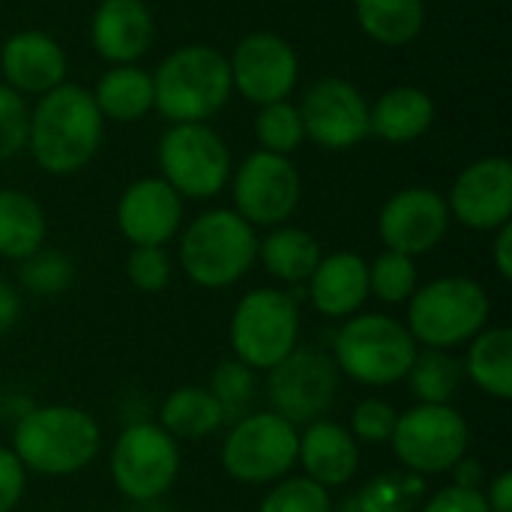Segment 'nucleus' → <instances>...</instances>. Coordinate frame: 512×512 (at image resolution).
<instances>
[{"label": "nucleus", "mask_w": 512, "mask_h": 512, "mask_svg": "<svg viewBox=\"0 0 512 512\" xmlns=\"http://www.w3.org/2000/svg\"><path fill=\"white\" fill-rule=\"evenodd\" d=\"M153 42V15L144 0H102L93 15V48L123 66L138 60Z\"/></svg>", "instance_id": "nucleus-21"}, {"label": "nucleus", "mask_w": 512, "mask_h": 512, "mask_svg": "<svg viewBox=\"0 0 512 512\" xmlns=\"http://www.w3.org/2000/svg\"><path fill=\"white\" fill-rule=\"evenodd\" d=\"M339 369L330 354L318 348H294L282 363L270 369L267 399L273 414L285 417L294 426H309L324 420L336 402Z\"/></svg>", "instance_id": "nucleus-12"}, {"label": "nucleus", "mask_w": 512, "mask_h": 512, "mask_svg": "<svg viewBox=\"0 0 512 512\" xmlns=\"http://www.w3.org/2000/svg\"><path fill=\"white\" fill-rule=\"evenodd\" d=\"M450 216L474 231H498L512 216V165L489 156L468 165L450 189Z\"/></svg>", "instance_id": "nucleus-17"}, {"label": "nucleus", "mask_w": 512, "mask_h": 512, "mask_svg": "<svg viewBox=\"0 0 512 512\" xmlns=\"http://www.w3.org/2000/svg\"><path fill=\"white\" fill-rule=\"evenodd\" d=\"M303 132L327 147L348 150L369 135V102L345 78H324L303 96Z\"/></svg>", "instance_id": "nucleus-14"}, {"label": "nucleus", "mask_w": 512, "mask_h": 512, "mask_svg": "<svg viewBox=\"0 0 512 512\" xmlns=\"http://www.w3.org/2000/svg\"><path fill=\"white\" fill-rule=\"evenodd\" d=\"M153 96L171 123H204L231 96V66L210 45L177 48L156 69Z\"/></svg>", "instance_id": "nucleus-3"}, {"label": "nucleus", "mask_w": 512, "mask_h": 512, "mask_svg": "<svg viewBox=\"0 0 512 512\" xmlns=\"http://www.w3.org/2000/svg\"><path fill=\"white\" fill-rule=\"evenodd\" d=\"M18 315H21V300H18V294H15V288H9V285L0 279V336L9 333V330L15 327Z\"/></svg>", "instance_id": "nucleus-44"}, {"label": "nucleus", "mask_w": 512, "mask_h": 512, "mask_svg": "<svg viewBox=\"0 0 512 512\" xmlns=\"http://www.w3.org/2000/svg\"><path fill=\"white\" fill-rule=\"evenodd\" d=\"M489 512H512V474L501 471L492 483L489 492H483Z\"/></svg>", "instance_id": "nucleus-42"}, {"label": "nucleus", "mask_w": 512, "mask_h": 512, "mask_svg": "<svg viewBox=\"0 0 512 512\" xmlns=\"http://www.w3.org/2000/svg\"><path fill=\"white\" fill-rule=\"evenodd\" d=\"M231 66V87H237L249 102L270 105L285 102L297 84V54L294 48L276 33H249L234 48Z\"/></svg>", "instance_id": "nucleus-15"}, {"label": "nucleus", "mask_w": 512, "mask_h": 512, "mask_svg": "<svg viewBox=\"0 0 512 512\" xmlns=\"http://www.w3.org/2000/svg\"><path fill=\"white\" fill-rule=\"evenodd\" d=\"M420 512H489V507H486V498L480 489L447 486V489L435 492Z\"/></svg>", "instance_id": "nucleus-41"}, {"label": "nucleus", "mask_w": 512, "mask_h": 512, "mask_svg": "<svg viewBox=\"0 0 512 512\" xmlns=\"http://www.w3.org/2000/svg\"><path fill=\"white\" fill-rule=\"evenodd\" d=\"M42 240H45L42 207L18 189H0V258L24 261L42 249Z\"/></svg>", "instance_id": "nucleus-27"}, {"label": "nucleus", "mask_w": 512, "mask_h": 512, "mask_svg": "<svg viewBox=\"0 0 512 512\" xmlns=\"http://www.w3.org/2000/svg\"><path fill=\"white\" fill-rule=\"evenodd\" d=\"M396 408L384 399H363L351 411V438L363 444H387L396 429Z\"/></svg>", "instance_id": "nucleus-38"}, {"label": "nucleus", "mask_w": 512, "mask_h": 512, "mask_svg": "<svg viewBox=\"0 0 512 512\" xmlns=\"http://www.w3.org/2000/svg\"><path fill=\"white\" fill-rule=\"evenodd\" d=\"M129 282L144 294H159L171 282V258L162 246H135L126 261Z\"/></svg>", "instance_id": "nucleus-37"}, {"label": "nucleus", "mask_w": 512, "mask_h": 512, "mask_svg": "<svg viewBox=\"0 0 512 512\" xmlns=\"http://www.w3.org/2000/svg\"><path fill=\"white\" fill-rule=\"evenodd\" d=\"M369 297V264L357 252H336L318 261L309 276V300L327 318H351Z\"/></svg>", "instance_id": "nucleus-22"}, {"label": "nucleus", "mask_w": 512, "mask_h": 512, "mask_svg": "<svg viewBox=\"0 0 512 512\" xmlns=\"http://www.w3.org/2000/svg\"><path fill=\"white\" fill-rule=\"evenodd\" d=\"M27 486V471L18 462V456L6 447H0V512H12L18 507Z\"/></svg>", "instance_id": "nucleus-40"}, {"label": "nucleus", "mask_w": 512, "mask_h": 512, "mask_svg": "<svg viewBox=\"0 0 512 512\" xmlns=\"http://www.w3.org/2000/svg\"><path fill=\"white\" fill-rule=\"evenodd\" d=\"M423 492L420 474H384L372 480L360 495L363 512H411Z\"/></svg>", "instance_id": "nucleus-35"}, {"label": "nucleus", "mask_w": 512, "mask_h": 512, "mask_svg": "<svg viewBox=\"0 0 512 512\" xmlns=\"http://www.w3.org/2000/svg\"><path fill=\"white\" fill-rule=\"evenodd\" d=\"M297 426L273 411L246 414L222 444V468L237 483L264 486L282 480L297 465Z\"/></svg>", "instance_id": "nucleus-8"}, {"label": "nucleus", "mask_w": 512, "mask_h": 512, "mask_svg": "<svg viewBox=\"0 0 512 512\" xmlns=\"http://www.w3.org/2000/svg\"><path fill=\"white\" fill-rule=\"evenodd\" d=\"M450 231V207L447 198H441L435 189L417 186L402 189L393 195L381 216H378V234L390 252L402 255H426L432 252Z\"/></svg>", "instance_id": "nucleus-16"}, {"label": "nucleus", "mask_w": 512, "mask_h": 512, "mask_svg": "<svg viewBox=\"0 0 512 512\" xmlns=\"http://www.w3.org/2000/svg\"><path fill=\"white\" fill-rule=\"evenodd\" d=\"M99 423L75 405H45L27 411L12 432V453L24 471L69 477L99 456Z\"/></svg>", "instance_id": "nucleus-2"}, {"label": "nucleus", "mask_w": 512, "mask_h": 512, "mask_svg": "<svg viewBox=\"0 0 512 512\" xmlns=\"http://www.w3.org/2000/svg\"><path fill=\"white\" fill-rule=\"evenodd\" d=\"M471 429L453 405H414L399 414L393 429V453L411 474L453 471L468 456Z\"/></svg>", "instance_id": "nucleus-9"}, {"label": "nucleus", "mask_w": 512, "mask_h": 512, "mask_svg": "<svg viewBox=\"0 0 512 512\" xmlns=\"http://www.w3.org/2000/svg\"><path fill=\"white\" fill-rule=\"evenodd\" d=\"M225 423V414L210 390L204 387H180L168 393V399L159 408V426L174 441H201L219 432Z\"/></svg>", "instance_id": "nucleus-25"}, {"label": "nucleus", "mask_w": 512, "mask_h": 512, "mask_svg": "<svg viewBox=\"0 0 512 512\" xmlns=\"http://www.w3.org/2000/svg\"><path fill=\"white\" fill-rule=\"evenodd\" d=\"M183 219L180 195L162 177L135 180L117 204L120 234L132 246H165Z\"/></svg>", "instance_id": "nucleus-18"}, {"label": "nucleus", "mask_w": 512, "mask_h": 512, "mask_svg": "<svg viewBox=\"0 0 512 512\" xmlns=\"http://www.w3.org/2000/svg\"><path fill=\"white\" fill-rule=\"evenodd\" d=\"M258 512H333V501L330 489L309 477H288L264 495Z\"/></svg>", "instance_id": "nucleus-36"}, {"label": "nucleus", "mask_w": 512, "mask_h": 512, "mask_svg": "<svg viewBox=\"0 0 512 512\" xmlns=\"http://www.w3.org/2000/svg\"><path fill=\"white\" fill-rule=\"evenodd\" d=\"M27 126L30 114L24 108V99L9 84H0V162L15 156L27 144Z\"/></svg>", "instance_id": "nucleus-39"}, {"label": "nucleus", "mask_w": 512, "mask_h": 512, "mask_svg": "<svg viewBox=\"0 0 512 512\" xmlns=\"http://www.w3.org/2000/svg\"><path fill=\"white\" fill-rule=\"evenodd\" d=\"M258 258L267 267V273H273L276 279L300 285V282H309V276L315 273L324 255H321L318 240L309 231L276 228L258 243Z\"/></svg>", "instance_id": "nucleus-28"}, {"label": "nucleus", "mask_w": 512, "mask_h": 512, "mask_svg": "<svg viewBox=\"0 0 512 512\" xmlns=\"http://www.w3.org/2000/svg\"><path fill=\"white\" fill-rule=\"evenodd\" d=\"M414 357V336L390 315H354L339 327L333 339L336 369L366 387H390L405 381Z\"/></svg>", "instance_id": "nucleus-6"}, {"label": "nucleus", "mask_w": 512, "mask_h": 512, "mask_svg": "<svg viewBox=\"0 0 512 512\" xmlns=\"http://www.w3.org/2000/svg\"><path fill=\"white\" fill-rule=\"evenodd\" d=\"M405 378L411 384V396L417 399V405H450L462 387L465 366L450 351L426 348L417 351Z\"/></svg>", "instance_id": "nucleus-30"}, {"label": "nucleus", "mask_w": 512, "mask_h": 512, "mask_svg": "<svg viewBox=\"0 0 512 512\" xmlns=\"http://www.w3.org/2000/svg\"><path fill=\"white\" fill-rule=\"evenodd\" d=\"M99 141L102 114L93 93L75 84H57L42 93L27 126V144L39 168L48 174H75L96 156Z\"/></svg>", "instance_id": "nucleus-1"}, {"label": "nucleus", "mask_w": 512, "mask_h": 512, "mask_svg": "<svg viewBox=\"0 0 512 512\" xmlns=\"http://www.w3.org/2000/svg\"><path fill=\"white\" fill-rule=\"evenodd\" d=\"M363 33L381 45H408L426 21L423 0H357Z\"/></svg>", "instance_id": "nucleus-29"}, {"label": "nucleus", "mask_w": 512, "mask_h": 512, "mask_svg": "<svg viewBox=\"0 0 512 512\" xmlns=\"http://www.w3.org/2000/svg\"><path fill=\"white\" fill-rule=\"evenodd\" d=\"M435 120V102L420 87H393L369 108V132L390 144L417 141Z\"/></svg>", "instance_id": "nucleus-23"}, {"label": "nucleus", "mask_w": 512, "mask_h": 512, "mask_svg": "<svg viewBox=\"0 0 512 512\" xmlns=\"http://www.w3.org/2000/svg\"><path fill=\"white\" fill-rule=\"evenodd\" d=\"M228 339L234 360L255 369H273L282 363L300 339V312L291 294L276 288L249 291L231 315Z\"/></svg>", "instance_id": "nucleus-7"}, {"label": "nucleus", "mask_w": 512, "mask_h": 512, "mask_svg": "<svg viewBox=\"0 0 512 512\" xmlns=\"http://www.w3.org/2000/svg\"><path fill=\"white\" fill-rule=\"evenodd\" d=\"M258 258L255 228L234 210L201 213L180 240V267L201 288L240 282Z\"/></svg>", "instance_id": "nucleus-5"}, {"label": "nucleus", "mask_w": 512, "mask_h": 512, "mask_svg": "<svg viewBox=\"0 0 512 512\" xmlns=\"http://www.w3.org/2000/svg\"><path fill=\"white\" fill-rule=\"evenodd\" d=\"M180 474V447L156 423H135L120 432L111 450V480L123 498L147 504L162 498Z\"/></svg>", "instance_id": "nucleus-10"}, {"label": "nucleus", "mask_w": 512, "mask_h": 512, "mask_svg": "<svg viewBox=\"0 0 512 512\" xmlns=\"http://www.w3.org/2000/svg\"><path fill=\"white\" fill-rule=\"evenodd\" d=\"M465 375L480 387L486 396L498 402L512 399V333L507 327L480 330L471 339L468 360L462 363Z\"/></svg>", "instance_id": "nucleus-24"}, {"label": "nucleus", "mask_w": 512, "mask_h": 512, "mask_svg": "<svg viewBox=\"0 0 512 512\" xmlns=\"http://www.w3.org/2000/svg\"><path fill=\"white\" fill-rule=\"evenodd\" d=\"M492 258H495V267L501 273V279H512V225H501L498 228V237H495V246H492Z\"/></svg>", "instance_id": "nucleus-43"}, {"label": "nucleus", "mask_w": 512, "mask_h": 512, "mask_svg": "<svg viewBox=\"0 0 512 512\" xmlns=\"http://www.w3.org/2000/svg\"><path fill=\"white\" fill-rule=\"evenodd\" d=\"M297 462L303 465V477L324 489H339L354 480L360 468V447L351 432L333 420H315L300 435Z\"/></svg>", "instance_id": "nucleus-20"}, {"label": "nucleus", "mask_w": 512, "mask_h": 512, "mask_svg": "<svg viewBox=\"0 0 512 512\" xmlns=\"http://www.w3.org/2000/svg\"><path fill=\"white\" fill-rule=\"evenodd\" d=\"M162 180L183 198H213L231 174L225 141L204 123H174L159 144Z\"/></svg>", "instance_id": "nucleus-11"}, {"label": "nucleus", "mask_w": 512, "mask_h": 512, "mask_svg": "<svg viewBox=\"0 0 512 512\" xmlns=\"http://www.w3.org/2000/svg\"><path fill=\"white\" fill-rule=\"evenodd\" d=\"M255 132L258 141L267 153H291L303 144V120H300V108H294L291 102H270L261 108L258 120H255Z\"/></svg>", "instance_id": "nucleus-33"}, {"label": "nucleus", "mask_w": 512, "mask_h": 512, "mask_svg": "<svg viewBox=\"0 0 512 512\" xmlns=\"http://www.w3.org/2000/svg\"><path fill=\"white\" fill-rule=\"evenodd\" d=\"M369 291L384 303H405L417 291V264L402 252H381L369 267Z\"/></svg>", "instance_id": "nucleus-31"}, {"label": "nucleus", "mask_w": 512, "mask_h": 512, "mask_svg": "<svg viewBox=\"0 0 512 512\" xmlns=\"http://www.w3.org/2000/svg\"><path fill=\"white\" fill-rule=\"evenodd\" d=\"M153 75H147L144 69L123 63L108 69L93 93V102L99 108L102 117L129 123V120H141L150 108H153Z\"/></svg>", "instance_id": "nucleus-26"}, {"label": "nucleus", "mask_w": 512, "mask_h": 512, "mask_svg": "<svg viewBox=\"0 0 512 512\" xmlns=\"http://www.w3.org/2000/svg\"><path fill=\"white\" fill-rule=\"evenodd\" d=\"M456 477H459V483L456 486H462V489H480V480H483V468H480V462H474V459H462V462H456Z\"/></svg>", "instance_id": "nucleus-45"}, {"label": "nucleus", "mask_w": 512, "mask_h": 512, "mask_svg": "<svg viewBox=\"0 0 512 512\" xmlns=\"http://www.w3.org/2000/svg\"><path fill=\"white\" fill-rule=\"evenodd\" d=\"M0 69L12 90L24 93H48L63 84L66 54L48 33L24 30L6 39L0 51Z\"/></svg>", "instance_id": "nucleus-19"}, {"label": "nucleus", "mask_w": 512, "mask_h": 512, "mask_svg": "<svg viewBox=\"0 0 512 512\" xmlns=\"http://www.w3.org/2000/svg\"><path fill=\"white\" fill-rule=\"evenodd\" d=\"M489 294L468 276H444L411 294L408 333L414 342L438 351H453L471 342L489 324Z\"/></svg>", "instance_id": "nucleus-4"}, {"label": "nucleus", "mask_w": 512, "mask_h": 512, "mask_svg": "<svg viewBox=\"0 0 512 512\" xmlns=\"http://www.w3.org/2000/svg\"><path fill=\"white\" fill-rule=\"evenodd\" d=\"M210 393L219 402L225 420L237 423L249 414V405L255 402V372L240 360H225L213 372Z\"/></svg>", "instance_id": "nucleus-32"}, {"label": "nucleus", "mask_w": 512, "mask_h": 512, "mask_svg": "<svg viewBox=\"0 0 512 512\" xmlns=\"http://www.w3.org/2000/svg\"><path fill=\"white\" fill-rule=\"evenodd\" d=\"M300 192L297 168L279 153L258 150L243 159L234 177V213L249 225H282L297 210Z\"/></svg>", "instance_id": "nucleus-13"}, {"label": "nucleus", "mask_w": 512, "mask_h": 512, "mask_svg": "<svg viewBox=\"0 0 512 512\" xmlns=\"http://www.w3.org/2000/svg\"><path fill=\"white\" fill-rule=\"evenodd\" d=\"M18 279H21L24 291L36 294V297H57L72 285L75 267L63 252H42L39 249L21 261Z\"/></svg>", "instance_id": "nucleus-34"}]
</instances>
